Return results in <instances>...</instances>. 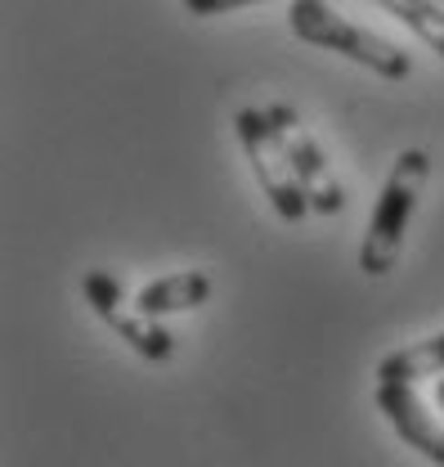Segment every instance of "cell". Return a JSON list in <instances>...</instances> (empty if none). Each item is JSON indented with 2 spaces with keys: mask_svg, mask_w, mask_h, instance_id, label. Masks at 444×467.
Wrapping results in <instances>:
<instances>
[{
  "mask_svg": "<svg viewBox=\"0 0 444 467\" xmlns=\"http://www.w3.org/2000/svg\"><path fill=\"white\" fill-rule=\"evenodd\" d=\"M373 400H377V409L387 413V422L408 450H418L427 463L444 467V422L422 405V396L408 382H377Z\"/></svg>",
  "mask_w": 444,
  "mask_h": 467,
  "instance_id": "6",
  "label": "cell"
},
{
  "mask_svg": "<svg viewBox=\"0 0 444 467\" xmlns=\"http://www.w3.org/2000/svg\"><path fill=\"white\" fill-rule=\"evenodd\" d=\"M207 296H212V279L202 270H180V275L144 284L139 296H135V306L149 319H162V315H180V310H198Z\"/></svg>",
  "mask_w": 444,
  "mask_h": 467,
  "instance_id": "7",
  "label": "cell"
},
{
  "mask_svg": "<svg viewBox=\"0 0 444 467\" xmlns=\"http://www.w3.org/2000/svg\"><path fill=\"white\" fill-rule=\"evenodd\" d=\"M193 18H216V14H229V9H247V5H265V0H180Z\"/></svg>",
  "mask_w": 444,
  "mask_h": 467,
  "instance_id": "10",
  "label": "cell"
},
{
  "mask_svg": "<svg viewBox=\"0 0 444 467\" xmlns=\"http://www.w3.org/2000/svg\"><path fill=\"white\" fill-rule=\"evenodd\" d=\"M287 27H292L296 41L346 55L350 63H359V67H368V72H377L387 81H404L408 67H413L408 55L395 41L359 27V23H350V18H341L328 0H292L287 5Z\"/></svg>",
  "mask_w": 444,
  "mask_h": 467,
  "instance_id": "2",
  "label": "cell"
},
{
  "mask_svg": "<svg viewBox=\"0 0 444 467\" xmlns=\"http://www.w3.org/2000/svg\"><path fill=\"white\" fill-rule=\"evenodd\" d=\"M233 130H238V144H243V153H247V162H252L256 184H261L265 198L274 202L278 221L301 225V221L310 216V202H305V189H301V180H296L292 162H287V149H283V140H278L270 113H265V109H238V113H233Z\"/></svg>",
  "mask_w": 444,
  "mask_h": 467,
  "instance_id": "3",
  "label": "cell"
},
{
  "mask_svg": "<svg viewBox=\"0 0 444 467\" xmlns=\"http://www.w3.org/2000/svg\"><path fill=\"white\" fill-rule=\"evenodd\" d=\"M265 113H270V121H274L278 140H283V149H287V162H292V171H296L301 189H305L310 212L336 216V212L346 207V193H341V180H336L328 153H324L319 140L310 135V126L301 121V113H296L292 104H270Z\"/></svg>",
  "mask_w": 444,
  "mask_h": 467,
  "instance_id": "4",
  "label": "cell"
},
{
  "mask_svg": "<svg viewBox=\"0 0 444 467\" xmlns=\"http://www.w3.org/2000/svg\"><path fill=\"white\" fill-rule=\"evenodd\" d=\"M382 9H390L422 46H431L444 58V9L436 0H377Z\"/></svg>",
  "mask_w": 444,
  "mask_h": 467,
  "instance_id": "9",
  "label": "cell"
},
{
  "mask_svg": "<svg viewBox=\"0 0 444 467\" xmlns=\"http://www.w3.org/2000/svg\"><path fill=\"white\" fill-rule=\"evenodd\" d=\"M440 373H444V333L390 350L387 359L377 364V382H408V387L418 378H440Z\"/></svg>",
  "mask_w": 444,
  "mask_h": 467,
  "instance_id": "8",
  "label": "cell"
},
{
  "mask_svg": "<svg viewBox=\"0 0 444 467\" xmlns=\"http://www.w3.org/2000/svg\"><path fill=\"white\" fill-rule=\"evenodd\" d=\"M81 292H86L90 310H95V315H99V319H104L112 333L139 355V359H149V364H167L170 359L175 337H170L158 319H149L139 306H130V301H126L121 284L112 279L108 270H90V275L81 279Z\"/></svg>",
  "mask_w": 444,
  "mask_h": 467,
  "instance_id": "5",
  "label": "cell"
},
{
  "mask_svg": "<svg viewBox=\"0 0 444 467\" xmlns=\"http://www.w3.org/2000/svg\"><path fill=\"white\" fill-rule=\"evenodd\" d=\"M436 405H440V413H444V378H440V387H436Z\"/></svg>",
  "mask_w": 444,
  "mask_h": 467,
  "instance_id": "11",
  "label": "cell"
},
{
  "mask_svg": "<svg viewBox=\"0 0 444 467\" xmlns=\"http://www.w3.org/2000/svg\"><path fill=\"white\" fill-rule=\"evenodd\" d=\"M427 175H431V158L422 149H404L390 167L387 184H382V198L368 216V230L359 243V270L368 279H387L399 261V247H404V234L408 221L418 212V198L427 189Z\"/></svg>",
  "mask_w": 444,
  "mask_h": 467,
  "instance_id": "1",
  "label": "cell"
}]
</instances>
